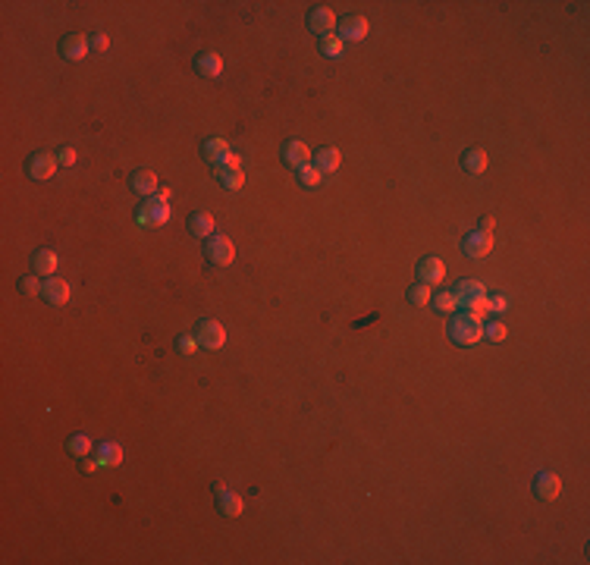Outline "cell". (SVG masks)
I'll return each mask as SVG.
<instances>
[{
    "label": "cell",
    "mask_w": 590,
    "mask_h": 565,
    "mask_svg": "<svg viewBox=\"0 0 590 565\" xmlns=\"http://www.w3.org/2000/svg\"><path fill=\"white\" fill-rule=\"evenodd\" d=\"M449 339H452L455 346H477L483 339V324L481 317H474V314L468 311H459L452 314V320H449Z\"/></svg>",
    "instance_id": "1"
},
{
    "label": "cell",
    "mask_w": 590,
    "mask_h": 565,
    "mask_svg": "<svg viewBox=\"0 0 590 565\" xmlns=\"http://www.w3.org/2000/svg\"><path fill=\"white\" fill-rule=\"evenodd\" d=\"M205 257L210 267H229L236 261V245L229 236H220L214 233L210 239H205Z\"/></svg>",
    "instance_id": "2"
},
{
    "label": "cell",
    "mask_w": 590,
    "mask_h": 565,
    "mask_svg": "<svg viewBox=\"0 0 590 565\" xmlns=\"http://www.w3.org/2000/svg\"><path fill=\"white\" fill-rule=\"evenodd\" d=\"M170 214H173L170 201H160L157 195H151V198L142 201V211L136 214V223L138 226H164L170 220Z\"/></svg>",
    "instance_id": "3"
},
{
    "label": "cell",
    "mask_w": 590,
    "mask_h": 565,
    "mask_svg": "<svg viewBox=\"0 0 590 565\" xmlns=\"http://www.w3.org/2000/svg\"><path fill=\"white\" fill-rule=\"evenodd\" d=\"M60 160L57 154H51V151H35L32 157H25V173H29V179L35 183H47V179L57 173Z\"/></svg>",
    "instance_id": "4"
},
{
    "label": "cell",
    "mask_w": 590,
    "mask_h": 565,
    "mask_svg": "<svg viewBox=\"0 0 590 565\" xmlns=\"http://www.w3.org/2000/svg\"><path fill=\"white\" fill-rule=\"evenodd\" d=\"M195 336H198L201 348L217 352V348H223V343H227V327H223L220 320H214V317H205L198 324V330H195Z\"/></svg>",
    "instance_id": "5"
},
{
    "label": "cell",
    "mask_w": 590,
    "mask_h": 565,
    "mask_svg": "<svg viewBox=\"0 0 590 565\" xmlns=\"http://www.w3.org/2000/svg\"><path fill=\"white\" fill-rule=\"evenodd\" d=\"M462 251L471 261H483V257L493 251V233H483V229H471V233L462 239Z\"/></svg>",
    "instance_id": "6"
},
{
    "label": "cell",
    "mask_w": 590,
    "mask_h": 565,
    "mask_svg": "<svg viewBox=\"0 0 590 565\" xmlns=\"http://www.w3.org/2000/svg\"><path fill=\"white\" fill-rule=\"evenodd\" d=\"M368 32H371L368 19L358 16V13H355V16H346V19H342V23H339V32H336V35L342 38V44H358V41L368 38Z\"/></svg>",
    "instance_id": "7"
},
{
    "label": "cell",
    "mask_w": 590,
    "mask_h": 565,
    "mask_svg": "<svg viewBox=\"0 0 590 565\" xmlns=\"http://www.w3.org/2000/svg\"><path fill=\"white\" fill-rule=\"evenodd\" d=\"M214 499H217V509H220V515H227V518H239L245 509V502L239 493H233L229 487L223 484H214Z\"/></svg>",
    "instance_id": "8"
},
{
    "label": "cell",
    "mask_w": 590,
    "mask_h": 565,
    "mask_svg": "<svg viewBox=\"0 0 590 565\" xmlns=\"http://www.w3.org/2000/svg\"><path fill=\"white\" fill-rule=\"evenodd\" d=\"M336 13L330 10V6H314L311 13H308V29H311L314 35H320V38H324V35H333L336 32Z\"/></svg>",
    "instance_id": "9"
},
{
    "label": "cell",
    "mask_w": 590,
    "mask_h": 565,
    "mask_svg": "<svg viewBox=\"0 0 590 565\" xmlns=\"http://www.w3.org/2000/svg\"><path fill=\"white\" fill-rule=\"evenodd\" d=\"M562 493V480L559 474L553 471H537V478H534V497L543 499V502H553Z\"/></svg>",
    "instance_id": "10"
},
{
    "label": "cell",
    "mask_w": 590,
    "mask_h": 565,
    "mask_svg": "<svg viewBox=\"0 0 590 565\" xmlns=\"http://www.w3.org/2000/svg\"><path fill=\"white\" fill-rule=\"evenodd\" d=\"M279 157H283L286 166L299 170V166L311 164V148H308L305 142H299V138H289V142H283V151H279Z\"/></svg>",
    "instance_id": "11"
},
{
    "label": "cell",
    "mask_w": 590,
    "mask_h": 565,
    "mask_svg": "<svg viewBox=\"0 0 590 565\" xmlns=\"http://www.w3.org/2000/svg\"><path fill=\"white\" fill-rule=\"evenodd\" d=\"M88 51H91V38H85V35H66V38L60 41V57L63 60L79 63V60L88 57Z\"/></svg>",
    "instance_id": "12"
},
{
    "label": "cell",
    "mask_w": 590,
    "mask_h": 565,
    "mask_svg": "<svg viewBox=\"0 0 590 565\" xmlns=\"http://www.w3.org/2000/svg\"><path fill=\"white\" fill-rule=\"evenodd\" d=\"M446 280V264L440 261V257H421L418 261V283H424V286H437Z\"/></svg>",
    "instance_id": "13"
},
{
    "label": "cell",
    "mask_w": 590,
    "mask_h": 565,
    "mask_svg": "<svg viewBox=\"0 0 590 565\" xmlns=\"http://www.w3.org/2000/svg\"><path fill=\"white\" fill-rule=\"evenodd\" d=\"M129 186H132V192H136V195H142V198H151V195H157L160 179H157V173H154V170H145V166H138V170L129 176Z\"/></svg>",
    "instance_id": "14"
},
{
    "label": "cell",
    "mask_w": 590,
    "mask_h": 565,
    "mask_svg": "<svg viewBox=\"0 0 590 565\" xmlns=\"http://www.w3.org/2000/svg\"><path fill=\"white\" fill-rule=\"evenodd\" d=\"M186 229H188V236H195V239H210V236H214V229H217L214 214H207V211H195V214H188Z\"/></svg>",
    "instance_id": "15"
},
{
    "label": "cell",
    "mask_w": 590,
    "mask_h": 565,
    "mask_svg": "<svg viewBox=\"0 0 590 565\" xmlns=\"http://www.w3.org/2000/svg\"><path fill=\"white\" fill-rule=\"evenodd\" d=\"M41 296H44L47 305L60 308V305L69 302V283L60 280V277H51V280H44V289H41Z\"/></svg>",
    "instance_id": "16"
},
{
    "label": "cell",
    "mask_w": 590,
    "mask_h": 565,
    "mask_svg": "<svg viewBox=\"0 0 590 565\" xmlns=\"http://www.w3.org/2000/svg\"><path fill=\"white\" fill-rule=\"evenodd\" d=\"M95 458L101 462V468H116V465H123V446L114 439H104V443H97Z\"/></svg>",
    "instance_id": "17"
},
{
    "label": "cell",
    "mask_w": 590,
    "mask_h": 565,
    "mask_svg": "<svg viewBox=\"0 0 590 565\" xmlns=\"http://www.w3.org/2000/svg\"><path fill=\"white\" fill-rule=\"evenodd\" d=\"M195 73L205 75V79H217V75L223 73V57L214 51H205L195 57Z\"/></svg>",
    "instance_id": "18"
},
{
    "label": "cell",
    "mask_w": 590,
    "mask_h": 565,
    "mask_svg": "<svg viewBox=\"0 0 590 565\" xmlns=\"http://www.w3.org/2000/svg\"><path fill=\"white\" fill-rule=\"evenodd\" d=\"M455 302H459V308H465V305H471L474 298H483L487 296V289H483V283L481 280H462L459 286H455Z\"/></svg>",
    "instance_id": "19"
},
{
    "label": "cell",
    "mask_w": 590,
    "mask_h": 565,
    "mask_svg": "<svg viewBox=\"0 0 590 565\" xmlns=\"http://www.w3.org/2000/svg\"><path fill=\"white\" fill-rule=\"evenodd\" d=\"M57 264H60V257L54 248H41V251H35V257H32L35 277H51L54 270H57Z\"/></svg>",
    "instance_id": "20"
},
{
    "label": "cell",
    "mask_w": 590,
    "mask_h": 565,
    "mask_svg": "<svg viewBox=\"0 0 590 565\" xmlns=\"http://www.w3.org/2000/svg\"><path fill=\"white\" fill-rule=\"evenodd\" d=\"M487 166H490V157L483 148H468L465 154H462V170L471 173V176H481Z\"/></svg>",
    "instance_id": "21"
},
{
    "label": "cell",
    "mask_w": 590,
    "mask_h": 565,
    "mask_svg": "<svg viewBox=\"0 0 590 565\" xmlns=\"http://www.w3.org/2000/svg\"><path fill=\"white\" fill-rule=\"evenodd\" d=\"M229 154V142L227 138H207L205 145H201V157L207 160V164H214V166H220L223 160H227Z\"/></svg>",
    "instance_id": "22"
},
{
    "label": "cell",
    "mask_w": 590,
    "mask_h": 565,
    "mask_svg": "<svg viewBox=\"0 0 590 565\" xmlns=\"http://www.w3.org/2000/svg\"><path fill=\"white\" fill-rule=\"evenodd\" d=\"M217 183H220L227 192H239V188L245 186V173L236 170V166H217Z\"/></svg>",
    "instance_id": "23"
},
{
    "label": "cell",
    "mask_w": 590,
    "mask_h": 565,
    "mask_svg": "<svg viewBox=\"0 0 590 565\" xmlns=\"http://www.w3.org/2000/svg\"><path fill=\"white\" fill-rule=\"evenodd\" d=\"M311 164L318 166L320 173H336V170H339V164H342V154L336 148H320L318 154L311 157Z\"/></svg>",
    "instance_id": "24"
},
{
    "label": "cell",
    "mask_w": 590,
    "mask_h": 565,
    "mask_svg": "<svg viewBox=\"0 0 590 565\" xmlns=\"http://www.w3.org/2000/svg\"><path fill=\"white\" fill-rule=\"evenodd\" d=\"M91 449H95V443H91L88 434H76V437L66 439V452H69V456H76V458L91 456Z\"/></svg>",
    "instance_id": "25"
},
{
    "label": "cell",
    "mask_w": 590,
    "mask_h": 565,
    "mask_svg": "<svg viewBox=\"0 0 590 565\" xmlns=\"http://www.w3.org/2000/svg\"><path fill=\"white\" fill-rule=\"evenodd\" d=\"M431 286H424V283H414L409 286V292H405V298L414 305V308H424V305H431Z\"/></svg>",
    "instance_id": "26"
},
{
    "label": "cell",
    "mask_w": 590,
    "mask_h": 565,
    "mask_svg": "<svg viewBox=\"0 0 590 565\" xmlns=\"http://www.w3.org/2000/svg\"><path fill=\"white\" fill-rule=\"evenodd\" d=\"M295 173H299V183L305 186V188H318V186H320V179H324V173H320V170H318V166H314V164H305V166H299V170H295Z\"/></svg>",
    "instance_id": "27"
},
{
    "label": "cell",
    "mask_w": 590,
    "mask_h": 565,
    "mask_svg": "<svg viewBox=\"0 0 590 565\" xmlns=\"http://www.w3.org/2000/svg\"><path fill=\"white\" fill-rule=\"evenodd\" d=\"M431 305H433V311H440V314H455V308H459L452 292H437V296H431Z\"/></svg>",
    "instance_id": "28"
},
{
    "label": "cell",
    "mask_w": 590,
    "mask_h": 565,
    "mask_svg": "<svg viewBox=\"0 0 590 565\" xmlns=\"http://www.w3.org/2000/svg\"><path fill=\"white\" fill-rule=\"evenodd\" d=\"M342 47H346V44H342V38H339L336 32H333V35H324V38H320V54H324V57H333V60H336V57L342 54Z\"/></svg>",
    "instance_id": "29"
},
{
    "label": "cell",
    "mask_w": 590,
    "mask_h": 565,
    "mask_svg": "<svg viewBox=\"0 0 590 565\" xmlns=\"http://www.w3.org/2000/svg\"><path fill=\"white\" fill-rule=\"evenodd\" d=\"M198 348H201L198 336H188V333H186V336H179V339H176V352H179V355H186V358H192V355L198 352Z\"/></svg>",
    "instance_id": "30"
},
{
    "label": "cell",
    "mask_w": 590,
    "mask_h": 565,
    "mask_svg": "<svg viewBox=\"0 0 590 565\" xmlns=\"http://www.w3.org/2000/svg\"><path fill=\"white\" fill-rule=\"evenodd\" d=\"M41 289H44V283H41L38 277H23V280H19V292H23V296H29V298L41 296Z\"/></svg>",
    "instance_id": "31"
},
{
    "label": "cell",
    "mask_w": 590,
    "mask_h": 565,
    "mask_svg": "<svg viewBox=\"0 0 590 565\" xmlns=\"http://www.w3.org/2000/svg\"><path fill=\"white\" fill-rule=\"evenodd\" d=\"M483 336L493 339V343H502V339L509 336V327L500 324V320H496V324H487V327H483Z\"/></svg>",
    "instance_id": "32"
},
{
    "label": "cell",
    "mask_w": 590,
    "mask_h": 565,
    "mask_svg": "<svg viewBox=\"0 0 590 565\" xmlns=\"http://www.w3.org/2000/svg\"><path fill=\"white\" fill-rule=\"evenodd\" d=\"M465 311L474 314V317H483V314L490 311V298H487V296H483V298H474L471 305H465Z\"/></svg>",
    "instance_id": "33"
},
{
    "label": "cell",
    "mask_w": 590,
    "mask_h": 565,
    "mask_svg": "<svg viewBox=\"0 0 590 565\" xmlns=\"http://www.w3.org/2000/svg\"><path fill=\"white\" fill-rule=\"evenodd\" d=\"M107 47H110V38L104 32L91 35V51H95V54H107Z\"/></svg>",
    "instance_id": "34"
},
{
    "label": "cell",
    "mask_w": 590,
    "mask_h": 565,
    "mask_svg": "<svg viewBox=\"0 0 590 565\" xmlns=\"http://www.w3.org/2000/svg\"><path fill=\"white\" fill-rule=\"evenodd\" d=\"M57 160H60L63 166H73L76 160H79V154H76V148H73V145H63V148H60V154H57Z\"/></svg>",
    "instance_id": "35"
},
{
    "label": "cell",
    "mask_w": 590,
    "mask_h": 565,
    "mask_svg": "<svg viewBox=\"0 0 590 565\" xmlns=\"http://www.w3.org/2000/svg\"><path fill=\"white\" fill-rule=\"evenodd\" d=\"M490 311H493V314L509 311V302H505V296H493V298H490Z\"/></svg>",
    "instance_id": "36"
},
{
    "label": "cell",
    "mask_w": 590,
    "mask_h": 565,
    "mask_svg": "<svg viewBox=\"0 0 590 565\" xmlns=\"http://www.w3.org/2000/svg\"><path fill=\"white\" fill-rule=\"evenodd\" d=\"M79 468L85 471V474H95L97 468H101V462H97V458H88V456H85V458H82V462H79Z\"/></svg>",
    "instance_id": "37"
},
{
    "label": "cell",
    "mask_w": 590,
    "mask_h": 565,
    "mask_svg": "<svg viewBox=\"0 0 590 565\" xmlns=\"http://www.w3.org/2000/svg\"><path fill=\"white\" fill-rule=\"evenodd\" d=\"M223 166H236V170H242V157L229 151V154H227V160H223Z\"/></svg>",
    "instance_id": "38"
},
{
    "label": "cell",
    "mask_w": 590,
    "mask_h": 565,
    "mask_svg": "<svg viewBox=\"0 0 590 565\" xmlns=\"http://www.w3.org/2000/svg\"><path fill=\"white\" fill-rule=\"evenodd\" d=\"M493 226H496V220H493V217H481V229H483V233H490Z\"/></svg>",
    "instance_id": "39"
},
{
    "label": "cell",
    "mask_w": 590,
    "mask_h": 565,
    "mask_svg": "<svg viewBox=\"0 0 590 565\" xmlns=\"http://www.w3.org/2000/svg\"><path fill=\"white\" fill-rule=\"evenodd\" d=\"M157 198H160V201H170V198H173V192H170V188H164V186H160V188H157Z\"/></svg>",
    "instance_id": "40"
}]
</instances>
